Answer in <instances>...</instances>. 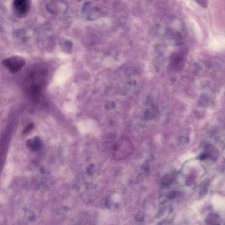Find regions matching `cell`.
<instances>
[{
	"mask_svg": "<svg viewBox=\"0 0 225 225\" xmlns=\"http://www.w3.org/2000/svg\"><path fill=\"white\" fill-rule=\"evenodd\" d=\"M195 1L199 5H200L203 8H207L208 5L207 0H195Z\"/></svg>",
	"mask_w": 225,
	"mask_h": 225,
	"instance_id": "cell-10",
	"label": "cell"
},
{
	"mask_svg": "<svg viewBox=\"0 0 225 225\" xmlns=\"http://www.w3.org/2000/svg\"><path fill=\"white\" fill-rule=\"evenodd\" d=\"M204 154L206 158H209L213 161H216L218 158V150L214 146L208 145L205 147Z\"/></svg>",
	"mask_w": 225,
	"mask_h": 225,
	"instance_id": "cell-7",
	"label": "cell"
},
{
	"mask_svg": "<svg viewBox=\"0 0 225 225\" xmlns=\"http://www.w3.org/2000/svg\"><path fill=\"white\" fill-rule=\"evenodd\" d=\"M222 222L220 217L217 214L211 213L207 216L206 222L208 225H219Z\"/></svg>",
	"mask_w": 225,
	"mask_h": 225,
	"instance_id": "cell-8",
	"label": "cell"
},
{
	"mask_svg": "<svg viewBox=\"0 0 225 225\" xmlns=\"http://www.w3.org/2000/svg\"><path fill=\"white\" fill-rule=\"evenodd\" d=\"M68 3L65 0H50L47 4L48 11L56 16H63L68 10Z\"/></svg>",
	"mask_w": 225,
	"mask_h": 225,
	"instance_id": "cell-3",
	"label": "cell"
},
{
	"mask_svg": "<svg viewBox=\"0 0 225 225\" xmlns=\"http://www.w3.org/2000/svg\"><path fill=\"white\" fill-rule=\"evenodd\" d=\"M133 145L128 138H122L115 142L112 150V157L115 161H121L128 158L133 152Z\"/></svg>",
	"mask_w": 225,
	"mask_h": 225,
	"instance_id": "cell-1",
	"label": "cell"
},
{
	"mask_svg": "<svg viewBox=\"0 0 225 225\" xmlns=\"http://www.w3.org/2000/svg\"><path fill=\"white\" fill-rule=\"evenodd\" d=\"M10 140V133L6 132L0 139V173L2 172L6 159Z\"/></svg>",
	"mask_w": 225,
	"mask_h": 225,
	"instance_id": "cell-5",
	"label": "cell"
},
{
	"mask_svg": "<svg viewBox=\"0 0 225 225\" xmlns=\"http://www.w3.org/2000/svg\"><path fill=\"white\" fill-rule=\"evenodd\" d=\"M82 13L86 20L94 21L100 17L101 11L95 3L88 2L82 5Z\"/></svg>",
	"mask_w": 225,
	"mask_h": 225,
	"instance_id": "cell-2",
	"label": "cell"
},
{
	"mask_svg": "<svg viewBox=\"0 0 225 225\" xmlns=\"http://www.w3.org/2000/svg\"><path fill=\"white\" fill-rule=\"evenodd\" d=\"M14 5L19 15H24L28 12L29 6L27 0H14Z\"/></svg>",
	"mask_w": 225,
	"mask_h": 225,
	"instance_id": "cell-6",
	"label": "cell"
},
{
	"mask_svg": "<svg viewBox=\"0 0 225 225\" xmlns=\"http://www.w3.org/2000/svg\"><path fill=\"white\" fill-rule=\"evenodd\" d=\"M3 64L11 73H15L19 72L24 66L25 60L22 57L15 56L5 59L3 61Z\"/></svg>",
	"mask_w": 225,
	"mask_h": 225,
	"instance_id": "cell-4",
	"label": "cell"
},
{
	"mask_svg": "<svg viewBox=\"0 0 225 225\" xmlns=\"http://www.w3.org/2000/svg\"><path fill=\"white\" fill-rule=\"evenodd\" d=\"M174 175L172 173H168L163 177L161 180V183L163 185H169L174 180Z\"/></svg>",
	"mask_w": 225,
	"mask_h": 225,
	"instance_id": "cell-9",
	"label": "cell"
}]
</instances>
